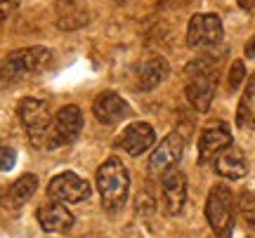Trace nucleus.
<instances>
[{
    "label": "nucleus",
    "mask_w": 255,
    "mask_h": 238,
    "mask_svg": "<svg viewBox=\"0 0 255 238\" xmlns=\"http://www.w3.org/2000/svg\"><path fill=\"white\" fill-rule=\"evenodd\" d=\"M239 212L246 222V227L255 231V191H244L239 196Z\"/></svg>",
    "instance_id": "nucleus-19"
},
{
    "label": "nucleus",
    "mask_w": 255,
    "mask_h": 238,
    "mask_svg": "<svg viewBox=\"0 0 255 238\" xmlns=\"http://www.w3.org/2000/svg\"><path fill=\"white\" fill-rule=\"evenodd\" d=\"M189 76L191 80L187 82V99L196 111L206 113L215 97V71L213 69H203V71L191 69Z\"/></svg>",
    "instance_id": "nucleus-8"
},
{
    "label": "nucleus",
    "mask_w": 255,
    "mask_h": 238,
    "mask_svg": "<svg viewBox=\"0 0 255 238\" xmlns=\"http://www.w3.org/2000/svg\"><path fill=\"white\" fill-rule=\"evenodd\" d=\"M182 151H184V137L180 132H170V135L154 149V154L149 158V170L154 174L168 172L170 167H175V165L180 163Z\"/></svg>",
    "instance_id": "nucleus-11"
},
{
    "label": "nucleus",
    "mask_w": 255,
    "mask_h": 238,
    "mask_svg": "<svg viewBox=\"0 0 255 238\" xmlns=\"http://www.w3.org/2000/svg\"><path fill=\"white\" fill-rule=\"evenodd\" d=\"M47 196L62 203H83L92 196V186L76 172H59L47 184Z\"/></svg>",
    "instance_id": "nucleus-7"
},
{
    "label": "nucleus",
    "mask_w": 255,
    "mask_h": 238,
    "mask_svg": "<svg viewBox=\"0 0 255 238\" xmlns=\"http://www.w3.org/2000/svg\"><path fill=\"white\" fill-rule=\"evenodd\" d=\"M244 80H246V64H244L241 59H237V62L232 64V69H229V78H227L229 92H237Z\"/></svg>",
    "instance_id": "nucleus-20"
},
{
    "label": "nucleus",
    "mask_w": 255,
    "mask_h": 238,
    "mask_svg": "<svg viewBox=\"0 0 255 238\" xmlns=\"http://www.w3.org/2000/svg\"><path fill=\"white\" fill-rule=\"evenodd\" d=\"M38 222H40V229L47 234H66L73 227V215L66 208V203L62 201H50L43 203L38 208Z\"/></svg>",
    "instance_id": "nucleus-13"
},
{
    "label": "nucleus",
    "mask_w": 255,
    "mask_h": 238,
    "mask_svg": "<svg viewBox=\"0 0 255 238\" xmlns=\"http://www.w3.org/2000/svg\"><path fill=\"white\" fill-rule=\"evenodd\" d=\"M90 21L88 9L78 5L76 0H59L57 2V26L64 31H76Z\"/></svg>",
    "instance_id": "nucleus-17"
},
{
    "label": "nucleus",
    "mask_w": 255,
    "mask_h": 238,
    "mask_svg": "<svg viewBox=\"0 0 255 238\" xmlns=\"http://www.w3.org/2000/svg\"><path fill=\"white\" fill-rule=\"evenodd\" d=\"M227 147H232V132L227 125L225 123L208 125L199 137V163H213Z\"/></svg>",
    "instance_id": "nucleus-10"
},
{
    "label": "nucleus",
    "mask_w": 255,
    "mask_h": 238,
    "mask_svg": "<svg viewBox=\"0 0 255 238\" xmlns=\"http://www.w3.org/2000/svg\"><path fill=\"white\" fill-rule=\"evenodd\" d=\"M97 189L107 210H121L130 193V174L121 158L111 156L97 167Z\"/></svg>",
    "instance_id": "nucleus-1"
},
{
    "label": "nucleus",
    "mask_w": 255,
    "mask_h": 238,
    "mask_svg": "<svg viewBox=\"0 0 255 238\" xmlns=\"http://www.w3.org/2000/svg\"><path fill=\"white\" fill-rule=\"evenodd\" d=\"M154 144H156V132L149 123H132L116 137V147L123 149L128 156H142Z\"/></svg>",
    "instance_id": "nucleus-9"
},
{
    "label": "nucleus",
    "mask_w": 255,
    "mask_h": 238,
    "mask_svg": "<svg viewBox=\"0 0 255 238\" xmlns=\"http://www.w3.org/2000/svg\"><path fill=\"white\" fill-rule=\"evenodd\" d=\"M83 130V113L76 104H66L52 116V125L47 132V149H62L78 139Z\"/></svg>",
    "instance_id": "nucleus-5"
},
{
    "label": "nucleus",
    "mask_w": 255,
    "mask_h": 238,
    "mask_svg": "<svg viewBox=\"0 0 255 238\" xmlns=\"http://www.w3.org/2000/svg\"><path fill=\"white\" fill-rule=\"evenodd\" d=\"M161 193H163V210L168 215H180L187 203V177L177 167H170L168 172H163Z\"/></svg>",
    "instance_id": "nucleus-12"
},
{
    "label": "nucleus",
    "mask_w": 255,
    "mask_h": 238,
    "mask_svg": "<svg viewBox=\"0 0 255 238\" xmlns=\"http://www.w3.org/2000/svg\"><path fill=\"white\" fill-rule=\"evenodd\" d=\"M225 36L222 19L218 14H194L187 26V45L189 47H213Z\"/></svg>",
    "instance_id": "nucleus-6"
},
{
    "label": "nucleus",
    "mask_w": 255,
    "mask_h": 238,
    "mask_svg": "<svg viewBox=\"0 0 255 238\" xmlns=\"http://www.w3.org/2000/svg\"><path fill=\"white\" fill-rule=\"evenodd\" d=\"M206 220L215 238H229L234 231V196L225 184L213 186L206 198Z\"/></svg>",
    "instance_id": "nucleus-3"
},
{
    "label": "nucleus",
    "mask_w": 255,
    "mask_h": 238,
    "mask_svg": "<svg viewBox=\"0 0 255 238\" xmlns=\"http://www.w3.org/2000/svg\"><path fill=\"white\" fill-rule=\"evenodd\" d=\"M168 71H170V66H168V62L163 57L146 59L144 64L139 66V71H137V87L142 92L154 90V87H158L168 78Z\"/></svg>",
    "instance_id": "nucleus-16"
},
{
    "label": "nucleus",
    "mask_w": 255,
    "mask_h": 238,
    "mask_svg": "<svg viewBox=\"0 0 255 238\" xmlns=\"http://www.w3.org/2000/svg\"><path fill=\"white\" fill-rule=\"evenodd\" d=\"M52 62V52L47 47H24L9 52L0 62V82H14L28 76L40 74Z\"/></svg>",
    "instance_id": "nucleus-2"
},
{
    "label": "nucleus",
    "mask_w": 255,
    "mask_h": 238,
    "mask_svg": "<svg viewBox=\"0 0 255 238\" xmlns=\"http://www.w3.org/2000/svg\"><path fill=\"white\" fill-rule=\"evenodd\" d=\"M92 113L102 125H116L130 113V104L119 92H102L92 104Z\"/></svg>",
    "instance_id": "nucleus-14"
},
{
    "label": "nucleus",
    "mask_w": 255,
    "mask_h": 238,
    "mask_svg": "<svg viewBox=\"0 0 255 238\" xmlns=\"http://www.w3.org/2000/svg\"><path fill=\"white\" fill-rule=\"evenodd\" d=\"M239 7L244 9V12H248V14H255V0H237Z\"/></svg>",
    "instance_id": "nucleus-23"
},
{
    "label": "nucleus",
    "mask_w": 255,
    "mask_h": 238,
    "mask_svg": "<svg viewBox=\"0 0 255 238\" xmlns=\"http://www.w3.org/2000/svg\"><path fill=\"white\" fill-rule=\"evenodd\" d=\"M17 163V154L14 149L9 147H0V172H9L12 167Z\"/></svg>",
    "instance_id": "nucleus-21"
},
{
    "label": "nucleus",
    "mask_w": 255,
    "mask_h": 238,
    "mask_svg": "<svg viewBox=\"0 0 255 238\" xmlns=\"http://www.w3.org/2000/svg\"><path fill=\"white\" fill-rule=\"evenodd\" d=\"M213 163H215V172L225 179H241L248 174V158L237 147H227Z\"/></svg>",
    "instance_id": "nucleus-15"
},
{
    "label": "nucleus",
    "mask_w": 255,
    "mask_h": 238,
    "mask_svg": "<svg viewBox=\"0 0 255 238\" xmlns=\"http://www.w3.org/2000/svg\"><path fill=\"white\" fill-rule=\"evenodd\" d=\"M17 116L21 120V125L26 130V135L31 137L33 144H45L47 142V132L52 125V111L50 104L36 97H24L17 104Z\"/></svg>",
    "instance_id": "nucleus-4"
},
{
    "label": "nucleus",
    "mask_w": 255,
    "mask_h": 238,
    "mask_svg": "<svg viewBox=\"0 0 255 238\" xmlns=\"http://www.w3.org/2000/svg\"><path fill=\"white\" fill-rule=\"evenodd\" d=\"M246 57L248 59H255V36L246 43Z\"/></svg>",
    "instance_id": "nucleus-24"
},
{
    "label": "nucleus",
    "mask_w": 255,
    "mask_h": 238,
    "mask_svg": "<svg viewBox=\"0 0 255 238\" xmlns=\"http://www.w3.org/2000/svg\"><path fill=\"white\" fill-rule=\"evenodd\" d=\"M36 189H38L36 174H21L17 182L7 189V193L2 196V203H5L7 208H14V210H17L24 203H28V198L36 193Z\"/></svg>",
    "instance_id": "nucleus-18"
},
{
    "label": "nucleus",
    "mask_w": 255,
    "mask_h": 238,
    "mask_svg": "<svg viewBox=\"0 0 255 238\" xmlns=\"http://www.w3.org/2000/svg\"><path fill=\"white\" fill-rule=\"evenodd\" d=\"M14 7H17V0H0V21L7 19Z\"/></svg>",
    "instance_id": "nucleus-22"
}]
</instances>
